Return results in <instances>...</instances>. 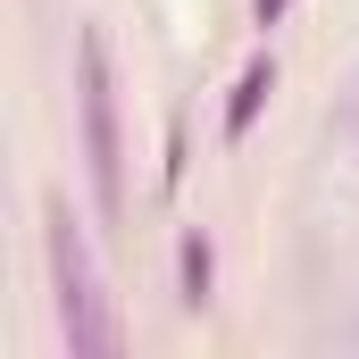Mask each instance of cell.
Returning a JSON list of instances; mask_svg holds the SVG:
<instances>
[{
	"label": "cell",
	"mask_w": 359,
	"mask_h": 359,
	"mask_svg": "<svg viewBox=\"0 0 359 359\" xmlns=\"http://www.w3.org/2000/svg\"><path fill=\"white\" fill-rule=\"evenodd\" d=\"M50 284H59V326H67V351L100 359L109 351V301H100V276H92L84 226L67 209H50Z\"/></svg>",
	"instance_id": "obj_1"
},
{
	"label": "cell",
	"mask_w": 359,
	"mask_h": 359,
	"mask_svg": "<svg viewBox=\"0 0 359 359\" xmlns=\"http://www.w3.org/2000/svg\"><path fill=\"white\" fill-rule=\"evenodd\" d=\"M84 159H92L100 217H117V209H126V176H117V92H109V50H100V34H84Z\"/></svg>",
	"instance_id": "obj_2"
},
{
	"label": "cell",
	"mask_w": 359,
	"mask_h": 359,
	"mask_svg": "<svg viewBox=\"0 0 359 359\" xmlns=\"http://www.w3.org/2000/svg\"><path fill=\"white\" fill-rule=\"evenodd\" d=\"M268 92H276V59L259 50L243 76H234V92H226V142H243L251 126H259V109H268Z\"/></svg>",
	"instance_id": "obj_3"
},
{
	"label": "cell",
	"mask_w": 359,
	"mask_h": 359,
	"mask_svg": "<svg viewBox=\"0 0 359 359\" xmlns=\"http://www.w3.org/2000/svg\"><path fill=\"white\" fill-rule=\"evenodd\" d=\"M209 284H217L209 234H184V243H176V301H184V309H209Z\"/></svg>",
	"instance_id": "obj_4"
},
{
	"label": "cell",
	"mask_w": 359,
	"mask_h": 359,
	"mask_svg": "<svg viewBox=\"0 0 359 359\" xmlns=\"http://www.w3.org/2000/svg\"><path fill=\"white\" fill-rule=\"evenodd\" d=\"M251 17H259V25H276V17H284V0H251Z\"/></svg>",
	"instance_id": "obj_5"
}]
</instances>
